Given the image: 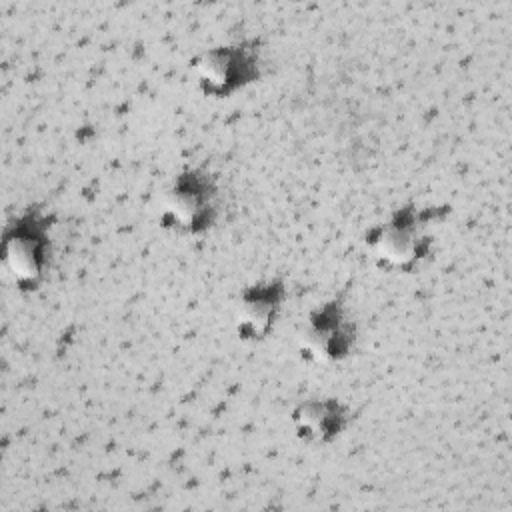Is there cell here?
Listing matches in <instances>:
<instances>
[{
	"mask_svg": "<svg viewBox=\"0 0 512 512\" xmlns=\"http://www.w3.org/2000/svg\"><path fill=\"white\" fill-rule=\"evenodd\" d=\"M50 218L26 210L4 230L2 264L20 290H34L50 266Z\"/></svg>",
	"mask_w": 512,
	"mask_h": 512,
	"instance_id": "cell-1",
	"label": "cell"
},
{
	"mask_svg": "<svg viewBox=\"0 0 512 512\" xmlns=\"http://www.w3.org/2000/svg\"><path fill=\"white\" fill-rule=\"evenodd\" d=\"M366 246L380 268L412 272L428 258L432 240L424 234L420 214L412 208H400L388 220L370 228Z\"/></svg>",
	"mask_w": 512,
	"mask_h": 512,
	"instance_id": "cell-2",
	"label": "cell"
},
{
	"mask_svg": "<svg viewBox=\"0 0 512 512\" xmlns=\"http://www.w3.org/2000/svg\"><path fill=\"white\" fill-rule=\"evenodd\" d=\"M218 194L210 174L202 170L180 172L162 200L160 222L180 234L208 230L218 214Z\"/></svg>",
	"mask_w": 512,
	"mask_h": 512,
	"instance_id": "cell-3",
	"label": "cell"
},
{
	"mask_svg": "<svg viewBox=\"0 0 512 512\" xmlns=\"http://www.w3.org/2000/svg\"><path fill=\"white\" fill-rule=\"evenodd\" d=\"M258 48L254 42H234L204 50L194 60V76L206 96L226 98L258 78Z\"/></svg>",
	"mask_w": 512,
	"mask_h": 512,
	"instance_id": "cell-4",
	"label": "cell"
},
{
	"mask_svg": "<svg viewBox=\"0 0 512 512\" xmlns=\"http://www.w3.org/2000/svg\"><path fill=\"white\" fill-rule=\"evenodd\" d=\"M356 324L340 298L326 300L314 308L300 332V352L318 364L346 358L354 348Z\"/></svg>",
	"mask_w": 512,
	"mask_h": 512,
	"instance_id": "cell-5",
	"label": "cell"
},
{
	"mask_svg": "<svg viewBox=\"0 0 512 512\" xmlns=\"http://www.w3.org/2000/svg\"><path fill=\"white\" fill-rule=\"evenodd\" d=\"M286 298L280 280H260L240 292L234 310V328L242 340L256 342L266 338L278 320Z\"/></svg>",
	"mask_w": 512,
	"mask_h": 512,
	"instance_id": "cell-6",
	"label": "cell"
},
{
	"mask_svg": "<svg viewBox=\"0 0 512 512\" xmlns=\"http://www.w3.org/2000/svg\"><path fill=\"white\" fill-rule=\"evenodd\" d=\"M296 436L306 444H328L350 422L348 408L338 398L318 396L298 402L290 414Z\"/></svg>",
	"mask_w": 512,
	"mask_h": 512,
	"instance_id": "cell-7",
	"label": "cell"
}]
</instances>
